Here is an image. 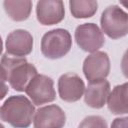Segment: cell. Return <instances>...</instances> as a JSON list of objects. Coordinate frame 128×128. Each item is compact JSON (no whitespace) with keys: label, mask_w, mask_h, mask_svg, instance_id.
Returning <instances> with one entry per match:
<instances>
[{"label":"cell","mask_w":128,"mask_h":128,"mask_svg":"<svg viewBox=\"0 0 128 128\" xmlns=\"http://www.w3.org/2000/svg\"><path fill=\"white\" fill-rule=\"evenodd\" d=\"M2 81H7L16 91H25L30 81L38 74L36 67L25 58L9 57L6 54L1 58Z\"/></svg>","instance_id":"obj_1"},{"label":"cell","mask_w":128,"mask_h":128,"mask_svg":"<svg viewBox=\"0 0 128 128\" xmlns=\"http://www.w3.org/2000/svg\"><path fill=\"white\" fill-rule=\"evenodd\" d=\"M35 112L34 104L26 96L12 95L2 104L0 116L3 122L14 128H28L32 123Z\"/></svg>","instance_id":"obj_2"},{"label":"cell","mask_w":128,"mask_h":128,"mask_svg":"<svg viewBox=\"0 0 128 128\" xmlns=\"http://www.w3.org/2000/svg\"><path fill=\"white\" fill-rule=\"evenodd\" d=\"M72 47V37L68 30L56 28L47 31L41 39V52L48 59L64 57Z\"/></svg>","instance_id":"obj_3"},{"label":"cell","mask_w":128,"mask_h":128,"mask_svg":"<svg viewBox=\"0 0 128 128\" xmlns=\"http://www.w3.org/2000/svg\"><path fill=\"white\" fill-rule=\"evenodd\" d=\"M100 25L109 38H122L128 34V13L118 5H110L102 12Z\"/></svg>","instance_id":"obj_4"},{"label":"cell","mask_w":128,"mask_h":128,"mask_svg":"<svg viewBox=\"0 0 128 128\" xmlns=\"http://www.w3.org/2000/svg\"><path fill=\"white\" fill-rule=\"evenodd\" d=\"M25 93L36 106L53 102L56 99L53 79L43 74H37L30 81Z\"/></svg>","instance_id":"obj_5"},{"label":"cell","mask_w":128,"mask_h":128,"mask_svg":"<svg viewBox=\"0 0 128 128\" xmlns=\"http://www.w3.org/2000/svg\"><path fill=\"white\" fill-rule=\"evenodd\" d=\"M75 41L85 52H97L105 43L102 30L94 23H84L76 27L74 33Z\"/></svg>","instance_id":"obj_6"},{"label":"cell","mask_w":128,"mask_h":128,"mask_svg":"<svg viewBox=\"0 0 128 128\" xmlns=\"http://www.w3.org/2000/svg\"><path fill=\"white\" fill-rule=\"evenodd\" d=\"M83 73L89 82L106 79L110 72V59L106 52L97 51L88 55L83 62Z\"/></svg>","instance_id":"obj_7"},{"label":"cell","mask_w":128,"mask_h":128,"mask_svg":"<svg viewBox=\"0 0 128 128\" xmlns=\"http://www.w3.org/2000/svg\"><path fill=\"white\" fill-rule=\"evenodd\" d=\"M33 37L27 30L16 29L10 32L5 40V50L8 55L24 58L33 50Z\"/></svg>","instance_id":"obj_8"},{"label":"cell","mask_w":128,"mask_h":128,"mask_svg":"<svg viewBox=\"0 0 128 128\" xmlns=\"http://www.w3.org/2000/svg\"><path fill=\"white\" fill-rule=\"evenodd\" d=\"M85 84L80 76L73 72L61 75L58 79V94L65 102H76L85 93Z\"/></svg>","instance_id":"obj_9"},{"label":"cell","mask_w":128,"mask_h":128,"mask_svg":"<svg viewBox=\"0 0 128 128\" xmlns=\"http://www.w3.org/2000/svg\"><path fill=\"white\" fill-rule=\"evenodd\" d=\"M65 123L66 114L56 104L40 107L33 118L34 128H63Z\"/></svg>","instance_id":"obj_10"},{"label":"cell","mask_w":128,"mask_h":128,"mask_svg":"<svg viewBox=\"0 0 128 128\" xmlns=\"http://www.w3.org/2000/svg\"><path fill=\"white\" fill-rule=\"evenodd\" d=\"M36 17L40 24L51 26L60 23L65 17L63 1L40 0L36 4Z\"/></svg>","instance_id":"obj_11"},{"label":"cell","mask_w":128,"mask_h":128,"mask_svg":"<svg viewBox=\"0 0 128 128\" xmlns=\"http://www.w3.org/2000/svg\"><path fill=\"white\" fill-rule=\"evenodd\" d=\"M110 92V83L106 79L89 82L85 89L84 102L91 108L100 109L107 103Z\"/></svg>","instance_id":"obj_12"},{"label":"cell","mask_w":128,"mask_h":128,"mask_svg":"<svg viewBox=\"0 0 128 128\" xmlns=\"http://www.w3.org/2000/svg\"><path fill=\"white\" fill-rule=\"evenodd\" d=\"M109 111L115 115L128 114V82L116 85L107 100Z\"/></svg>","instance_id":"obj_13"},{"label":"cell","mask_w":128,"mask_h":128,"mask_svg":"<svg viewBox=\"0 0 128 128\" xmlns=\"http://www.w3.org/2000/svg\"><path fill=\"white\" fill-rule=\"evenodd\" d=\"M3 6L9 18L17 22L27 20L32 11V1L30 0H23V1L5 0L3 2Z\"/></svg>","instance_id":"obj_14"},{"label":"cell","mask_w":128,"mask_h":128,"mask_svg":"<svg viewBox=\"0 0 128 128\" xmlns=\"http://www.w3.org/2000/svg\"><path fill=\"white\" fill-rule=\"evenodd\" d=\"M70 12L76 19L92 17L98 9V3L94 0H71L69 1Z\"/></svg>","instance_id":"obj_15"},{"label":"cell","mask_w":128,"mask_h":128,"mask_svg":"<svg viewBox=\"0 0 128 128\" xmlns=\"http://www.w3.org/2000/svg\"><path fill=\"white\" fill-rule=\"evenodd\" d=\"M78 128H108V124L103 117L99 115H90L80 122Z\"/></svg>","instance_id":"obj_16"},{"label":"cell","mask_w":128,"mask_h":128,"mask_svg":"<svg viewBox=\"0 0 128 128\" xmlns=\"http://www.w3.org/2000/svg\"><path fill=\"white\" fill-rule=\"evenodd\" d=\"M111 128H128V116L115 118L111 124Z\"/></svg>","instance_id":"obj_17"},{"label":"cell","mask_w":128,"mask_h":128,"mask_svg":"<svg viewBox=\"0 0 128 128\" xmlns=\"http://www.w3.org/2000/svg\"><path fill=\"white\" fill-rule=\"evenodd\" d=\"M121 71L123 75L128 78V49L124 52L121 59Z\"/></svg>","instance_id":"obj_18"},{"label":"cell","mask_w":128,"mask_h":128,"mask_svg":"<svg viewBox=\"0 0 128 128\" xmlns=\"http://www.w3.org/2000/svg\"><path fill=\"white\" fill-rule=\"evenodd\" d=\"M120 5H122L128 9V1H120Z\"/></svg>","instance_id":"obj_19"}]
</instances>
